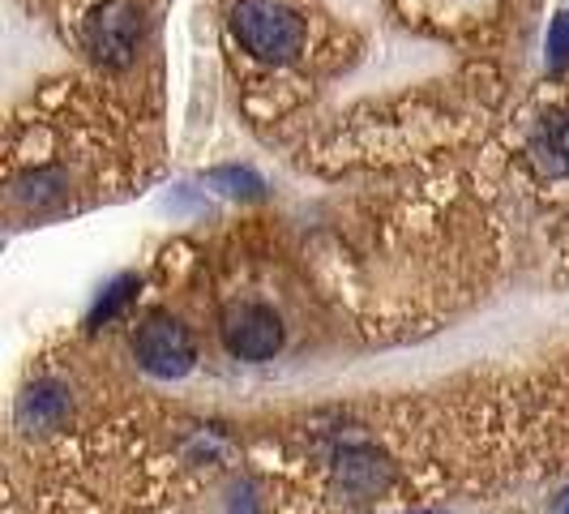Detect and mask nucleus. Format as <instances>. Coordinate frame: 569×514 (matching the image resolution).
Returning a JSON list of instances; mask_svg holds the SVG:
<instances>
[{
    "label": "nucleus",
    "mask_w": 569,
    "mask_h": 514,
    "mask_svg": "<svg viewBox=\"0 0 569 514\" xmlns=\"http://www.w3.org/2000/svg\"><path fill=\"white\" fill-rule=\"evenodd\" d=\"M210 185H214V189H223V194H231V198H257V194H261V176L249 171V168L210 171Z\"/></svg>",
    "instance_id": "nucleus-5"
},
{
    "label": "nucleus",
    "mask_w": 569,
    "mask_h": 514,
    "mask_svg": "<svg viewBox=\"0 0 569 514\" xmlns=\"http://www.w3.org/2000/svg\"><path fill=\"white\" fill-rule=\"evenodd\" d=\"M548 57H552V69H561L569 60V13H557V22L548 30Z\"/></svg>",
    "instance_id": "nucleus-8"
},
{
    "label": "nucleus",
    "mask_w": 569,
    "mask_h": 514,
    "mask_svg": "<svg viewBox=\"0 0 569 514\" xmlns=\"http://www.w3.org/2000/svg\"><path fill=\"white\" fill-rule=\"evenodd\" d=\"M223 347L236 360H270L283 347V322L266 305H231L223 314Z\"/></svg>",
    "instance_id": "nucleus-3"
},
{
    "label": "nucleus",
    "mask_w": 569,
    "mask_h": 514,
    "mask_svg": "<svg viewBox=\"0 0 569 514\" xmlns=\"http://www.w3.org/2000/svg\"><path fill=\"white\" fill-rule=\"evenodd\" d=\"M52 407H57V412H64L69 403L60 399L57 386H39V391H30V399H27V407H22V412H27L34 425H48V412H52Z\"/></svg>",
    "instance_id": "nucleus-7"
},
{
    "label": "nucleus",
    "mask_w": 569,
    "mask_h": 514,
    "mask_svg": "<svg viewBox=\"0 0 569 514\" xmlns=\"http://www.w3.org/2000/svg\"><path fill=\"white\" fill-rule=\"evenodd\" d=\"M557 514H569V493L561 497V502H557Z\"/></svg>",
    "instance_id": "nucleus-9"
},
{
    "label": "nucleus",
    "mask_w": 569,
    "mask_h": 514,
    "mask_svg": "<svg viewBox=\"0 0 569 514\" xmlns=\"http://www.w3.org/2000/svg\"><path fill=\"white\" fill-rule=\"evenodd\" d=\"M133 352H138L142 369L154 373V377H184L198 360L193 335L168 314H154L138 330V339H133Z\"/></svg>",
    "instance_id": "nucleus-2"
},
{
    "label": "nucleus",
    "mask_w": 569,
    "mask_h": 514,
    "mask_svg": "<svg viewBox=\"0 0 569 514\" xmlns=\"http://www.w3.org/2000/svg\"><path fill=\"white\" fill-rule=\"evenodd\" d=\"M231 30L257 60L270 65H287L305 48V22L279 0H240L231 9Z\"/></svg>",
    "instance_id": "nucleus-1"
},
{
    "label": "nucleus",
    "mask_w": 569,
    "mask_h": 514,
    "mask_svg": "<svg viewBox=\"0 0 569 514\" xmlns=\"http://www.w3.org/2000/svg\"><path fill=\"white\" fill-rule=\"evenodd\" d=\"M133 291H138V279H133V275H124V279H116V284L108 287V296H103V300L94 305V314H90V326H99V322H108V317H112L116 309H124Z\"/></svg>",
    "instance_id": "nucleus-6"
},
{
    "label": "nucleus",
    "mask_w": 569,
    "mask_h": 514,
    "mask_svg": "<svg viewBox=\"0 0 569 514\" xmlns=\"http://www.w3.org/2000/svg\"><path fill=\"white\" fill-rule=\"evenodd\" d=\"M536 159H540V168H548V171H569V116L552 120V125L543 129L540 142H536Z\"/></svg>",
    "instance_id": "nucleus-4"
}]
</instances>
